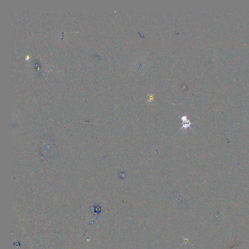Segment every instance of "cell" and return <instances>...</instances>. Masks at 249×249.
Wrapping results in <instances>:
<instances>
[{"instance_id": "obj_1", "label": "cell", "mask_w": 249, "mask_h": 249, "mask_svg": "<svg viewBox=\"0 0 249 249\" xmlns=\"http://www.w3.org/2000/svg\"><path fill=\"white\" fill-rule=\"evenodd\" d=\"M180 119H181V120L183 121V123H182V127L180 128V130H179V131H180V130H181V129H186L187 128H191L192 129H193V128H192L190 127L191 125L192 124V123H191V120H190L188 119V118L186 116H185V115L183 116L182 117H180Z\"/></svg>"}]
</instances>
